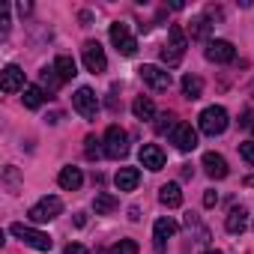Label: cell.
<instances>
[{
	"mask_svg": "<svg viewBox=\"0 0 254 254\" xmlns=\"http://www.w3.org/2000/svg\"><path fill=\"white\" fill-rule=\"evenodd\" d=\"M197 126H200V132H203V135L215 138V135H221V132L227 129V111H224L221 105H209V108L200 111Z\"/></svg>",
	"mask_w": 254,
	"mask_h": 254,
	"instance_id": "1",
	"label": "cell"
},
{
	"mask_svg": "<svg viewBox=\"0 0 254 254\" xmlns=\"http://www.w3.org/2000/svg\"><path fill=\"white\" fill-rule=\"evenodd\" d=\"M183 57H186V33H183L180 24H174V27L168 30V42H165V48H162V63L177 66Z\"/></svg>",
	"mask_w": 254,
	"mask_h": 254,
	"instance_id": "2",
	"label": "cell"
},
{
	"mask_svg": "<svg viewBox=\"0 0 254 254\" xmlns=\"http://www.w3.org/2000/svg\"><path fill=\"white\" fill-rule=\"evenodd\" d=\"M9 233H12V236H18L24 245L36 248V251H51V248H54V242H51V236H48V233L33 230V227H27V224H21V221L9 224Z\"/></svg>",
	"mask_w": 254,
	"mask_h": 254,
	"instance_id": "3",
	"label": "cell"
},
{
	"mask_svg": "<svg viewBox=\"0 0 254 254\" xmlns=\"http://www.w3.org/2000/svg\"><path fill=\"white\" fill-rule=\"evenodd\" d=\"M129 153V135H126L120 126H108L105 132V156L108 159H123Z\"/></svg>",
	"mask_w": 254,
	"mask_h": 254,
	"instance_id": "4",
	"label": "cell"
},
{
	"mask_svg": "<svg viewBox=\"0 0 254 254\" xmlns=\"http://www.w3.org/2000/svg\"><path fill=\"white\" fill-rule=\"evenodd\" d=\"M60 212H63V200L51 194V197H42L39 203H33L27 215H30V221H36V224H45V221H51V218H57Z\"/></svg>",
	"mask_w": 254,
	"mask_h": 254,
	"instance_id": "5",
	"label": "cell"
},
{
	"mask_svg": "<svg viewBox=\"0 0 254 254\" xmlns=\"http://www.w3.org/2000/svg\"><path fill=\"white\" fill-rule=\"evenodd\" d=\"M111 42H114V48L123 54V57H135V51H138V39L129 33V27L126 24H111Z\"/></svg>",
	"mask_w": 254,
	"mask_h": 254,
	"instance_id": "6",
	"label": "cell"
},
{
	"mask_svg": "<svg viewBox=\"0 0 254 254\" xmlns=\"http://www.w3.org/2000/svg\"><path fill=\"white\" fill-rule=\"evenodd\" d=\"M72 108H75L84 120H96V114H99V99H96V93H93L90 87H81V90L72 96Z\"/></svg>",
	"mask_w": 254,
	"mask_h": 254,
	"instance_id": "7",
	"label": "cell"
},
{
	"mask_svg": "<svg viewBox=\"0 0 254 254\" xmlns=\"http://www.w3.org/2000/svg\"><path fill=\"white\" fill-rule=\"evenodd\" d=\"M81 54H84V66H87V72L102 75V72L108 69V57H105V51H102L99 42H84Z\"/></svg>",
	"mask_w": 254,
	"mask_h": 254,
	"instance_id": "8",
	"label": "cell"
},
{
	"mask_svg": "<svg viewBox=\"0 0 254 254\" xmlns=\"http://www.w3.org/2000/svg\"><path fill=\"white\" fill-rule=\"evenodd\" d=\"M171 141H174V147H177L180 153H191V150L197 147V132L191 129L189 123H177L174 132H171Z\"/></svg>",
	"mask_w": 254,
	"mask_h": 254,
	"instance_id": "9",
	"label": "cell"
},
{
	"mask_svg": "<svg viewBox=\"0 0 254 254\" xmlns=\"http://www.w3.org/2000/svg\"><path fill=\"white\" fill-rule=\"evenodd\" d=\"M138 72H141L144 84H150V87H153V90H159V93H162V90H168V87H171V81H174V78H171V72H165L162 66H153V63L141 66Z\"/></svg>",
	"mask_w": 254,
	"mask_h": 254,
	"instance_id": "10",
	"label": "cell"
},
{
	"mask_svg": "<svg viewBox=\"0 0 254 254\" xmlns=\"http://www.w3.org/2000/svg\"><path fill=\"white\" fill-rule=\"evenodd\" d=\"M203 54H206V60H212V63H230V60L236 57V48H233L227 39H209Z\"/></svg>",
	"mask_w": 254,
	"mask_h": 254,
	"instance_id": "11",
	"label": "cell"
},
{
	"mask_svg": "<svg viewBox=\"0 0 254 254\" xmlns=\"http://www.w3.org/2000/svg\"><path fill=\"white\" fill-rule=\"evenodd\" d=\"M24 72L18 69V66H6L3 72H0V90H3V93H24Z\"/></svg>",
	"mask_w": 254,
	"mask_h": 254,
	"instance_id": "12",
	"label": "cell"
},
{
	"mask_svg": "<svg viewBox=\"0 0 254 254\" xmlns=\"http://www.w3.org/2000/svg\"><path fill=\"white\" fill-rule=\"evenodd\" d=\"M177 233V221L174 218H159L156 221V227H153V245H156V251L162 254L165 251V245H168V239Z\"/></svg>",
	"mask_w": 254,
	"mask_h": 254,
	"instance_id": "13",
	"label": "cell"
},
{
	"mask_svg": "<svg viewBox=\"0 0 254 254\" xmlns=\"http://www.w3.org/2000/svg\"><path fill=\"white\" fill-rule=\"evenodd\" d=\"M138 159H141V165H144L147 171H162V168H165V153H162V147H156V144H144L141 153H138Z\"/></svg>",
	"mask_w": 254,
	"mask_h": 254,
	"instance_id": "14",
	"label": "cell"
},
{
	"mask_svg": "<svg viewBox=\"0 0 254 254\" xmlns=\"http://www.w3.org/2000/svg\"><path fill=\"white\" fill-rule=\"evenodd\" d=\"M114 183H117L120 191H135L138 183H141V171L138 168H120L117 177H114Z\"/></svg>",
	"mask_w": 254,
	"mask_h": 254,
	"instance_id": "15",
	"label": "cell"
},
{
	"mask_svg": "<svg viewBox=\"0 0 254 254\" xmlns=\"http://www.w3.org/2000/svg\"><path fill=\"white\" fill-rule=\"evenodd\" d=\"M57 183H60V189H66V191H75V189H81V183H84V174H81V168H72V165H66V168H60V174H57Z\"/></svg>",
	"mask_w": 254,
	"mask_h": 254,
	"instance_id": "16",
	"label": "cell"
},
{
	"mask_svg": "<svg viewBox=\"0 0 254 254\" xmlns=\"http://www.w3.org/2000/svg\"><path fill=\"white\" fill-rule=\"evenodd\" d=\"M203 168H206V174H209L212 180H224V177H227V162H224V156H218V153H206V156H203Z\"/></svg>",
	"mask_w": 254,
	"mask_h": 254,
	"instance_id": "17",
	"label": "cell"
},
{
	"mask_svg": "<svg viewBox=\"0 0 254 254\" xmlns=\"http://www.w3.org/2000/svg\"><path fill=\"white\" fill-rule=\"evenodd\" d=\"M159 200H162L168 209H177V206H183V191H180V186H177V183H168V186H162V189H159Z\"/></svg>",
	"mask_w": 254,
	"mask_h": 254,
	"instance_id": "18",
	"label": "cell"
},
{
	"mask_svg": "<svg viewBox=\"0 0 254 254\" xmlns=\"http://www.w3.org/2000/svg\"><path fill=\"white\" fill-rule=\"evenodd\" d=\"M224 227H227V233H242L248 227V212L242 206H233L230 215H227V221H224Z\"/></svg>",
	"mask_w": 254,
	"mask_h": 254,
	"instance_id": "19",
	"label": "cell"
},
{
	"mask_svg": "<svg viewBox=\"0 0 254 254\" xmlns=\"http://www.w3.org/2000/svg\"><path fill=\"white\" fill-rule=\"evenodd\" d=\"M132 114H135L138 120H153V117H156L153 99H150V96H138V99L132 102Z\"/></svg>",
	"mask_w": 254,
	"mask_h": 254,
	"instance_id": "20",
	"label": "cell"
},
{
	"mask_svg": "<svg viewBox=\"0 0 254 254\" xmlns=\"http://www.w3.org/2000/svg\"><path fill=\"white\" fill-rule=\"evenodd\" d=\"M54 69H57V75H60L63 81H72V78L78 75V66H75V60H72L69 54H60V57L54 60Z\"/></svg>",
	"mask_w": 254,
	"mask_h": 254,
	"instance_id": "21",
	"label": "cell"
},
{
	"mask_svg": "<svg viewBox=\"0 0 254 254\" xmlns=\"http://www.w3.org/2000/svg\"><path fill=\"white\" fill-rule=\"evenodd\" d=\"M93 206H96V215H108V212H114V209L120 206V200H117L114 194H108V191H102V194H96V200H93Z\"/></svg>",
	"mask_w": 254,
	"mask_h": 254,
	"instance_id": "22",
	"label": "cell"
},
{
	"mask_svg": "<svg viewBox=\"0 0 254 254\" xmlns=\"http://www.w3.org/2000/svg\"><path fill=\"white\" fill-rule=\"evenodd\" d=\"M200 93H203V81L197 75H186L183 78V96L186 99H200Z\"/></svg>",
	"mask_w": 254,
	"mask_h": 254,
	"instance_id": "23",
	"label": "cell"
},
{
	"mask_svg": "<svg viewBox=\"0 0 254 254\" xmlns=\"http://www.w3.org/2000/svg\"><path fill=\"white\" fill-rule=\"evenodd\" d=\"M21 99H24V108H39V105L45 102V90H42V87H36V84H27Z\"/></svg>",
	"mask_w": 254,
	"mask_h": 254,
	"instance_id": "24",
	"label": "cell"
},
{
	"mask_svg": "<svg viewBox=\"0 0 254 254\" xmlns=\"http://www.w3.org/2000/svg\"><path fill=\"white\" fill-rule=\"evenodd\" d=\"M60 84H63V78L57 75V69H54V66H45V69H42V87H48V90H57Z\"/></svg>",
	"mask_w": 254,
	"mask_h": 254,
	"instance_id": "25",
	"label": "cell"
},
{
	"mask_svg": "<svg viewBox=\"0 0 254 254\" xmlns=\"http://www.w3.org/2000/svg\"><path fill=\"white\" fill-rule=\"evenodd\" d=\"M209 21L206 18H191V39H206L209 36Z\"/></svg>",
	"mask_w": 254,
	"mask_h": 254,
	"instance_id": "26",
	"label": "cell"
},
{
	"mask_svg": "<svg viewBox=\"0 0 254 254\" xmlns=\"http://www.w3.org/2000/svg\"><path fill=\"white\" fill-rule=\"evenodd\" d=\"M174 126H177V117H174V114H159V120H156V132H159V135L174 132Z\"/></svg>",
	"mask_w": 254,
	"mask_h": 254,
	"instance_id": "27",
	"label": "cell"
},
{
	"mask_svg": "<svg viewBox=\"0 0 254 254\" xmlns=\"http://www.w3.org/2000/svg\"><path fill=\"white\" fill-rule=\"evenodd\" d=\"M111 254H138V242H135V239H120V242L111 248Z\"/></svg>",
	"mask_w": 254,
	"mask_h": 254,
	"instance_id": "28",
	"label": "cell"
},
{
	"mask_svg": "<svg viewBox=\"0 0 254 254\" xmlns=\"http://www.w3.org/2000/svg\"><path fill=\"white\" fill-rule=\"evenodd\" d=\"M84 144H87V147H84V156H87V159H99V156H102V150H99V141H96L93 135H90Z\"/></svg>",
	"mask_w": 254,
	"mask_h": 254,
	"instance_id": "29",
	"label": "cell"
},
{
	"mask_svg": "<svg viewBox=\"0 0 254 254\" xmlns=\"http://www.w3.org/2000/svg\"><path fill=\"white\" fill-rule=\"evenodd\" d=\"M239 156H242L248 165H254V141H245V144H239Z\"/></svg>",
	"mask_w": 254,
	"mask_h": 254,
	"instance_id": "30",
	"label": "cell"
},
{
	"mask_svg": "<svg viewBox=\"0 0 254 254\" xmlns=\"http://www.w3.org/2000/svg\"><path fill=\"white\" fill-rule=\"evenodd\" d=\"M239 126H242L245 132H254V111H245L242 120H239Z\"/></svg>",
	"mask_w": 254,
	"mask_h": 254,
	"instance_id": "31",
	"label": "cell"
},
{
	"mask_svg": "<svg viewBox=\"0 0 254 254\" xmlns=\"http://www.w3.org/2000/svg\"><path fill=\"white\" fill-rule=\"evenodd\" d=\"M0 12H3V15H0V36H6V33H9V15H6V3L0 6Z\"/></svg>",
	"mask_w": 254,
	"mask_h": 254,
	"instance_id": "32",
	"label": "cell"
},
{
	"mask_svg": "<svg viewBox=\"0 0 254 254\" xmlns=\"http://www.w3.org/2000/svg\"><path fill=\"white\" fill-rule=\"evenodd\" d=\"M215 203H218V194H215V191L209 189V191L203 194V206H215Z\"/></svg>",
	"mask_w": 254,
	"mask_h": 254,
	"instance_id": "33",
	"label": "cell"
},
{
	"mask_svg": "<svg viewBox=\"0 0 254 254\" xmlns=\"http://www.w3.org/2000/svg\"><path fill=\"white\" fill-rule=\"evenodd\" d=\"M63 254H87V248L84 245H78V242H72V245H66V251Z\"/></svg>",
	"mask_w": 254,
	"mask_h": 254,
	"instance_id": "34",
	"label": "cell"
},
{
	"mask_svg": "<svg viewBox=\"0 0 254 254\" xmlns=\"http://www.w3.org/2000/svg\"><path fill=\"white\" fill-rule=\"evenodd\" d=\"M75 224H78V227H84V224H87V215H81V212H78V215H75Z\"/></svg>",
	"mask_w": 254,
	"mask_h": 254,
	"instance_id": "35",
	"label": "cell"
},
{
	"mask_svg": "<svg viewBox=\"0 0 254 254\" xmlns=\"http://www.w3.org/2000/svg\"><path fill=\"white\" fill-rule=\"evenodd\" d=\"M206 254H221V251H215V248H212V251H206Z\"/></svg>",
	"mask_w": 254,
	"mask_h": 254,
	"instance_id": "36",
	"label": "cell"
}]
</instances>
